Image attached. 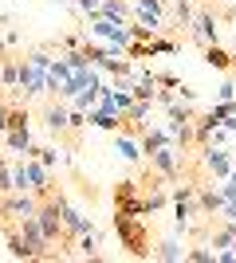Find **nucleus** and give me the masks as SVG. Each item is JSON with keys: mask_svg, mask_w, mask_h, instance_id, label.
Segmentation results:
<instances>
[{"mask_svg": "<svg viewBox=\"0 0 236 263\" xmlns=\"http://www.w3.org/2000/svg\"><path fill=\"white\" fill-rule=\"evenodd\" d=\"M87 126L114 134V130H122V114H114V110H102V106H95V110H87Z\"/></svg>", "mask_w": 236, "mask_h": 263, "instance_id": "obj_16", "label": "nucleus"}, {"mask_svg": "<svg viewBox=\"0 0 236 263\" xmlns=\"http://www.w3.org/2000/svg\"><path fill=\"white\" fill-rule=\"evenodd\" d=\"M44 130L47 134H67L71 130V102H63V99H51L44 106Z\"/></svg>", "mask_w": 236, "mask_h": 263, "instance_id": "obj_10", "label": "nucleus"}, {"mask_svg": "<svg viewBox=\"0 0 236 263\" xmlns=\"http://www.w3.org/2000/svg\"><path fill=\"white\" fill-rule=\"evenodd\" d=\"M205 114H209V118H216V122H225V118H232V114H236V102H213Z\"/></svg>", "mask_w": 236, "mask_h": 263, "instance_id": "obj_30", "label": "nucleus"}, {"mask_svg": "<svg viewBox=\"0 0 236 263\" xmlns=\"http://www.w3.org/2000/svg\"><path fill=\"white\" fill-rule=\"evenodd\" d=\"M12 193V157H0V197Z\"/></svg>", "mask_w": 236, "mask_h": 263, "instance_id": "obj_31", "label": "nucleus"}, {"mask_svg": "<svg viewBox=\"0 0 236 263\" xmlns=\"http://www.w3.org/2000/svg\"><path fill=\"white\" fill-rule=\"evenodd\" d=\"M193 16H197V8H193V0H173V24H177V28H185V32H189Z\"/></svg>", "mask_w": 236, "mask_h": 263, "instance_id": "obj_26", "label": "nucleus"}, {"mask_svg": "<svg viewBox=\"0 0 236 263\" xmlns=\"http://www.w3.org/2000/svg\"><path fill=\"white\" fill-rule=\"evenodd\" d=\"M185 259H193V263H213V248H209V243H197V248H185Z\"/></svg>", "mask_w": 236, "mask_h": 263, "instance_id": "obj_29", "label": "nucleus"}, {"mask_svg": "<svg viewBox=\"0 0 236 263\" xmlns=\"http://www.w3.org/2000/svg\"><path fill=\"white\" fill-rule=\"evenodd\" d=\"M4 55H8V44H4V35H0V59H4Z\"/></svg>", "mask_w": 236, "mask_h": 263, "instance_id": "obj_38", "label": "nucleus"}, {"mask_svg": "<svg viewBox=\"0 0 236 263\" xmlns=\"http://www.w3.org/2000/svg\"><path fill=\"white\" fill-rule=\"evenodd\" d=\"M150 255L166 259V263H177V259H185V243H181V236H169V240H157Z\"/></svg>", "mask_w": 236, "mask_h": 263, "instance_id": "obj_18", "label": "nucleus"}, {"mask_svg": "<svg viewBox=\"0 0 236 263\" xmlns=\"http://www.w3.org/2000/svg\"><path fill=\"white\" fill-rule=\"evenodd\" d=\"M197 209H201V216L213 220L216 212L225 209V193L221 189H197Z\"/></svg>", "mask_w": 236, "mask_h": 263, "instance_id": "obj_19", "label": "nucleus"}, {"mask_svg": "<svg viewBox=\"0 0 236 263\" xmlns=\"http://www.w3.org/2000/svg\"><path fill=\"white\" fill-rule=\"evenodd\" d=\"M197 47H209V44H221V12L205 0L201 8H197V16H193L189 32H185Z\"/></svg>", "mask_w": 236, "mask_h": 263, "instance_id": "obj_4", "label": "nucleus"}, {"mask_svg": "<svg viewBox=\"0 0 236 263\" xmlns=\"http://www.w3.org/2000/svg\"><path fill=\"white\" fill-rule=\"evenodd\" d=\"M99 16L118 20V24H130V0H102V4H99Z\"/></svg>", "mask_w": 236, "mask_h": 263, "instance_id": "obj_23", "label": "nucleus"}, {"mask_svg": "<svg viewBox=\"0 0 236 263\" xmlns=\"http://www.w3.org/2000/svg\"><path fill=\"white\" fill-rule=\"evenodd\" d=\"M213 4H236V0H213Z\"/></svg>", "mask_w": 236, "mask_h": 263, "instance_id": "obj_39", "label": "nucleus"}, {"mask_svg": "<svg viewBox=\"0 0 236 263\" xmlns=\"http://www.w3.org/2000/svg\"><path fill=\"white\" fill-rule=\"evenodd\" d=\"M209 248H213V252H225V248H236V232L228 228L225 220H216V228L209 232Z\"/></svg>", "mask_w": 236, "mask_h": 263, "instance_id": "obj_21", "label": "nucleus"}, {"mask_svg": "<svg viewBox=\"0 0 236 263\" xmlns=\"http://www.w3.org/2000/svg\"><path fill=\"white\" fill-rule=\"evenodd\" d=\"M16 79H20V59H8V55H4V59H0V87L16 95Z\"/></svg>", "mask_w": 236, "mask_h": 263, "instance_id": "obj_24", "label": "nucleus"}, {"mask_svg": "<svg viewBox=\"0 0 236 263\" xmlns=\"http://www.w3.org/2000/svg\"><path fill=\"white\" fill-rule=\"evenodd\" d=\"M114 204H118V212H126V216H146L142 197H138V181H118V189H114Z\"/></svg>", "mask_w": 236, "mask_h": 263, "instance_id": "obj_12", "label": "nucleus"}, {"mask_svg": "<svg viewBox=\"0 0 236 263\" xmlns=\"http://www.w3.org/2000/svg\"><path fill=\"white\" fill-rule=\"evenodd\" d=\"M28 161V181H32V193L35 197H47L51 193V169H47L40 157H24Z\"/></svg>", "mask_w": 236, "mask_h": 263, "instance_id": "obj_14", "label": "nucleus"}, {"mask_svg": "<svg viewBox=\"0 0 236 263\" xmlns=\"http://www.w3.org/2000/svg\"><path fill=\"white\" fill-rule=\"evenodd\" d=\"M56 4H71V0H56Z\"/></svg>", "mask_w": 236, "mask_h": 263, "instance_id": "obj_41", "label": "nucleus"}, {"mask_svg": "<svg viewBox=\"0 0 236 263\" xmlns=\"http://www.w3.org/2000/svg\"><path fill=\"white\" fill-rule=\"evenodd\" d=\"M35 209H40V197H35V193H4V197H0V220H8V224L32 216Z\"/></svg>", "mask_w": 236, "mask_h": 263, "instance_id": "obj_8", "label": "nucleus"}, {"mask_svg": "<svg viewBox=\"0 0 236 263\" xmlns=\"http://www.w3.org/2000/svg\"><path fill=\"white\" fill-rule=\"evenodd\" d=\"M111 138H114V154L122 157V161H130V165L146 161V154H142V138H138L134 130H126V126H122V130H114Z\"/></svg>", "mask_w": 236, "mask_h": 263, "instance_id": "obj_11", "label": "nucleus"}, {"mask_svg": "<svg viewBox=\"0 0 236 263\" xmlns=\"http://www.w3.org/2000/svg\"><path fill=\"white\" fill-rule=\"evenodd\" d=\"M138 138H142V154H154V149H161L166 142H173L166 126H146V130L138 134Z\"/></svg>", "mask_w": 236, "mask_h": 263, "instance_id": "obj_20", "label": "nucleus"}, {"mask_svg": "<svg viewBox=\"0 0 236 263\" xmlns=\"http://www.w3.org/2000/svg\"><path fill=\"white\" fill-rule=\"evenodd\" d=\"M4 44H8V47H20V32H4Z\"/></svg>", "mask_w": 236, "mask_h": 263, "instance_id": "obj_37", "label": "nucleus"}, {"mask_svg": "<svg viewBox=\"0 0 236 263\" xmlns=\"http://www.w3.org/2000/svg\"><path fill=\"white\" fill-rule=\"evenodd\" d=\"M177 51H181V44L169 40V35H154V40H150V59H154V55H177Z\"/></svg>", "mask_w": 236, "mask_h": 263, "instance_id": "obj_27", "label": "nucleus"}, {"mask_svg": "<svg viewBox=\"0 0 236 263\" xmlns=\"http://www.w3.org/2000/svg\"><path fill=\"white\" fill-rule=\"evenodd\" d=\"M56 44L63 47V51H75V47H83V44H87V32H71V35H59Z\"/></svg>", "mask_w": 236, "mask_h": 263, "instance_id": "obj_32", "label": "nucleus"}, {"mask_svg": "<svg viewBox=\"0 0 236 263\" xmlns=\"http://www.w3.org/2000/svg\"><path fill=\"white\" fill-rule=\"evenodd\" d=\"M201 51H205V63L213 67V71H225L228 75L236 67V51H228V47H221V44H209V47H201Z\"/></svg>", "mask_w": 236, "mask_h": 263, "instance_id": "obj_15", "label": "nucleus"}, {"mask_svg": "<svg viewBox=\"0 0 236 263\" xmlns=\"http://www.w3.org/2000/svg\"><path fill=\"white\" fill-rule=\"evenodd\" d=\"M216 102H236V79H225L216 90Z\"/></svg>", "mask_w": 236, "mask_h": 263, "instance_id": "obj_33", "label": "nucleus"}, {"mask_svg": "<svg viewBox=\"0 0 236 263\" xmlns=\"http://www.w3.org/2000/svg\"><path fill=\"white\" fill-rule=\"evenodd\" d=\"M157 87H166V90H177V87H181V79L173 75V71H161V75H157Z\"/></svg>", "mask_w": 236, "mask_h": 263, "instance_id": "obj_35", "label": "nucleus"}, {"mask_svg": "<svg viewBox=\"0 0 236 263\" xmlns=\"http://www.w3.org/2000/svg\"><path fill=\"white\" fill-rule=\"evenodd\" d=\"M4 130H8V102L0 99V138H4Z\"/></svg>", "mask_w": 236, "mask_h": 263, "instance_id": "obj_36", "label": "nucleus"}, {"mask_svg": "<svg viewBox=\"0 0 236 263\" xmlns=\"http://www.w3.org/2000/svg\"><path fill=\"white\" fill-rule=\"evenodd\" d=\"M32 157H40L47 169H59V165H67V154H63V149H56V145H35V154H32Z\"/></svg>", "mask_w": 236, "mask_h": 263, "instance_id": "obj_25", "label": "nucleus"}, {"mask_svg": "<svg viewBox=\"0 0 236 263\" xmlns=\"http://www.w3.org/2000/svg\"><path fill=\"white\" fill-rule=\"evenodd\" d=\"M99 228H87L75 236V259H99Z\"/></svg>", "mask_w": 236, "mask_h": 263, "instance_id": "obj_17", "label": "nucleus"}, {"mask_svg": "<svg viewBox=\"0 0 236 263\" xmlns=\"http://www.w3.org/2000/svg\"><path fill=\"white\" fill-rule=\"evenodd\" d=\"M201 149V165H205V173L213 177V181H225L228 173H232V165H236V149H228V145H197Z\"/></svg>", "mask_w": 236, "mask_h": 263, "instance_id": "obj_6", "label": "nucleus"}, {"mask_svg": "<svg viewBox=\"0 0 236 263\" xmlns=\"http://www.w3.org/2000/svg\"><path fill=\"white\" fill-rule=\"evenodd\" d=\"M150 161V173L161 181V185H173L181 177V161H185V149H177L173 142H166L161 149H154V154H146Z\"/></svg>", "mask_w": 236, "mask_h": 263, "instance_id": "obj_3", "label": "nucleus"}, {"mask_svg": "<svg viewBox=\"0 0 236 263\" xmlns=\"http://www.w3.org/2000/svg\"><path fill=\"white\" fill-rule=\"evenodd\" d=\"M4 145H8V154H12V157H32V154H35L32 126H8V134H4Z\"/></svg>", "mask_w": 236, "mask_h": 263, "instance_id": "obj_13", "label": "nucleus"}, {"mask_svg": "<svg viewBox=\"0 0 236 263\" xmlns=\"http://www.w3.org/2000/svg\"><path fill=\"white\" fill-rule=\"evenodd\" d=\"M201 4H205V0H201Z\"/></svg>", "mask_w": 236, "mask_h": 263, "instance_id": "obj_42", "label": "nucleus"}, {"mask_svg": "<svg viewBox=\"0 0 236 263\" xmlns=\"http://www.w3.org/2000/svg\"><path fill=\"white\" fill-rule=\"evenodd\" d=\"M8 255H12V259H28V248H24L20 228H8Z\"/></svg>", "mask_w": 236, "mask_h": 263, "instance_id": "obj_28", "label": "nucleus"}, {"mask_svg": "<svg viewBox=\"0 0 236 263\" xmlns=\"http://www.w3.org/2000/svg\"><path fill=\"white\" fill-rule=\"evenodd\" d=\"M90 20V28H87V35L90 40H99V44H114V47H130L134 44V35H130V24H118V20H106V16H87Z\"/></svg>", "mask_w": 236, "mask_h": 263, "instance_id": "obj_5", "label": "nucleus"}, {"mask_svg": "<svg viewBox=\"0 0 236 263\" xmlns=\"http://www.w3.org/2000/svg\"><path fill=\"white\" fill-rule=\"evenodd\" d=\"M169 204V193H166V185H150L146 193H142V209H146V216L150 212H161Z\"/></svg>", "mask_w": 236, "mask_h": 263, "instance_id": "obj_22", "label": "nucleus"}, {"mask_svg": "<svg viewBox=\"0 0 236 263\" xmlns=\"http://www.w3.org/2000/svg\"><path fill=\"white\" fill-rule=\"evenodd\" d=\"M99 4H102V0H71V8L83 12V16H95V12H99Z\"/></svg>", "mask_w": 236, "mask_h": 263, "instance_id": "obj_34", "label": "nucleus"}, {"mask_svg": "<svg viewBox=\"0 0 236 263\" xmlns=\"http://www.w3.org/2000/svg\"><path fill=\"white\" fill-rule=\"evenodd\" d=\"M51 200L59 204V216H63V236H71V240H75L79 232L95 228V220H90V216H83L79 209H71V200L63 197V193H51Z\"/></svg>", "mask_w": 236, "mask_h": 263, "instance_id": "obj_9", "label": "nucleus"}, {"mask_svg": "<svg viewBox=\"0 0 236 263\" xmlns=\"http://www.w3.org/2000/svg\"><path fill=\"white\" fill-rule=\"evenodd\" d=\"M114 232H118V243H122L130 255L146 259L154 248H150V232H146V216H126V212H114Z\"/></svg>", "mask_w": 236, "mask_h": 263, "instance_id": "obj_2", "label": "nucleus"}, {"mask_svg": "<svg viewBox=\"0 0 236 263\" xmlns=\"http://www.w3.org/2000/svg\"><path fill=\"white\" fill-rule=\"evenodd\" d=\"M35 220H40V232L47 236V243L56 248V243L63 240V216H59V204L51 200V193H47V197H40V209H35Z\"/></svg>", "mask_w": 236, "mask_h": 263, "instance_id": "obj_7", "label": "nucleus"}, {"mask_svg": "<svg viewBox=\"0 0 236 263\" xmlns=\"http://www.w3.org/2000/svg\"><path fill=\"white\" fill-rule=\"evenodd\" d=\"M228 181H236V165H232V173H228Z\"/></svg>", "mask_w": 236, "mask_h": 263, "instance_id": "obj_40", "label": "nucleus"}, {"mask_svg": "<svg viewBox=\"0 0 236 263\" xmlns=\"http://www.w3.org/2000/svg\"><path fill=\"white\" fill-rule=\"evenodd\" d=\"M51 59L56 55L47 47H35L28 51V59H20V79H16V95L12 99H44L47 95V71H51Z\"/></svg>", "mask_w": 236, "mask_h": 263, "instance_id": "obj_1", "label": "nucleus"}]
</instances>
